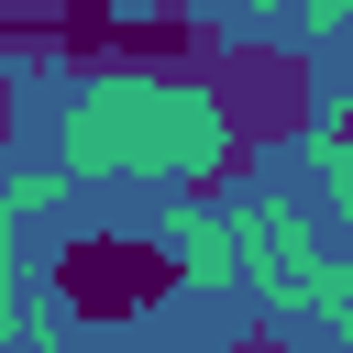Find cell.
<instances>
[{"instance_id": "obj_1", "label": "cell", "mask_w": 353, "mask_h": 353, "mask_svg": "<svg viewBox=\"0 0 353 353\" xmlns=\"http://www.w3.org/2000/svg\"><path fill=\"white\" fill-rule=\"evenodd\" d=\"M44 276L88 331H143L176 298V243H154V232H66L44 254Z\"/></svg>"}, {"instance_id": "obj_2", "label": "cell", "mask_w": 353, "mask_h": 353, "mask_svg": "<svg viewBox=\"0 0 353 353\" xmlns=\"http://www.w3.org/2000/svg\"><path fill=\"white\" fill-rule=\"evenodd\" d=\"M232 353H298V342H287V331H276V320H254V331H243V342H232Z\"/></svg>"}]
</instances>
